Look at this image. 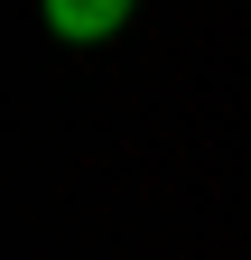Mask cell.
Returning <instances> with one entry per match:
<instances>
[{
  "label": "cell",
  "mask_w": 251,
  "mask_h": 260,
  "mask_svg": "<svg viewBox=\"0 0 251 260\" xmlns=\"http://www.w3.org/2000/svg\"><path fill=\"white\" fill-rule=\"evenodd\" d=\"M47 10V38H66V47H103L121 38V19L140 10V0H38Z\"/></svg>",
  "instance_id": "obj_1"
}]
</instances>
